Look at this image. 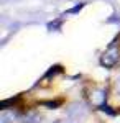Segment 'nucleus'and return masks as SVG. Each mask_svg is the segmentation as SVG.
<instances>
[{"label":"nucleus","mask_w":120,"mask_h":123,"mask_svg":"<svg viewBox=\"0 0 120 123\" xmlns=\"http://www.w3.org/2000/svg\"><path fill=\"white\" fill-rule=\"evenodd\" d=\"M119 57H120L119 49H117V48H110V49H107V51L102 54L100 64L104 67H113L117 62H119Z\"/></svg>","instance_id":"f257e3e1"},{"label":"nucleus","mask_w":120,"mask_h":123,"mask_svg":"<svg viewBox=\"0 0 120 123\" xmlns=\"http://www.w3.org/2000/svg\"><path fill=\"white\" fill-rule=\"evenodd\" d=\"M13 118H15L13 113H7L5 112V113H2V117H0V123H12Z\"/></svg>","instance_id":"f03ea898"},{"label":"nucleus","mask_w":120,"mask_h":123,"mask_svg":"<svg viewBox=\"0 0 120 123\" xmlns=\"http://www.w3.org/2000/svg\"><path fill=\"white\" fill-rule=\"evenodd\" d=\"M56 123H76V122H69V120H59V122H56Z\"/></svg>","instance_id":"20e7f679"},{"label":"nucleus","mask_w":120,"mask_h":123,"mask_svg":"<svg viewBox=\"0 0 120 123\" xmlns=\"http://www.w3.org/2000/svg\"><path fill=\"white\" fill-rule=\"evenodd\" d=\"M23 123H41V117L40 115H30V117L25 118Z\"/></svg>","instance_id":"7ed1b4c3"}]
</instances>
